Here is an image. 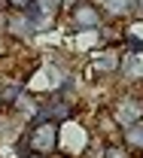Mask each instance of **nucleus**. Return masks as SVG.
I'll return each instance as SVG.
<instances>
[{"label": "nucleus", "instance_id": "aec40b11", "mask_svg": "<svg viewBox=\"0 0 143 158\" xmlns=\"http://www.w3.org/2000/svg\"><path fill=\"white\" fill-rule=\"evenodd\" d=\"M3 9H9V0H0V12H3Z\"/></svg>", "mask_w": 143, "mask_h": 158}, {"label": "nucleus", "instance_id": "412c9836", "mask_svg": "<svg viewBox=\"0 0 143 158\" xmlns=\"http://www.w3.org/2000/svg\"><path fill=\"white\" fill-rule=\"evenodd\" d=\"M91 3H95V6H101V3H103V0H91Z\"/></svg>", "mask_w": 143, "mask_h": 158}, {"label": "nucleus", "instance_id": "7ed1b4c3", "mask_svg": "<svg viewBox=\"0 0 143 158\" xmlns=\"http://www.w3.org/2000/svg\"><path fill=\"white\" fill-rule=\"evenodd\" d=\"M67 12H70V21H73L76 31H98V27L103 24L101 6H95L91 0H82V3L73 6V9H67Z\"/></svg>", "mask_w": 143, "mask_h": 158}, {"label": "nucleus", "instance_id": "f8f14e48", "mask_svg": "<svg viewBox=\"0 0 143 158\" xmlns=\"http://www.w3.org/2000/svg\"><path fill=\"white\" fill-rule=\"evenodd\" d=\"M125 79H131V82H140L143 79V55H128L122 58V70H119Z\"/></svg>", "mask_w": 143, "mask_h": 158}, {"label": "nucleus", "instance_id": "2eb2a0df", "mask_svg": "<svg viewBox=\"0 0 143 158\" xmlns=\"http://www.w3.org/2000/svg\"><path fill=\"white\" fill-rule=\"evenodd\" d=\"M31 3H34V0H9V9H19V12H24Z\"/></svg>", "mask_w": 143, "mask_h": 158}, {"label": "nucleus", "instance_id": "f3484780", "mask_svg": "<svg viewBox=\"0 0 143 158\" xmlns=\"http://www.w3.org/2000/svg\"><path fill=\"white\" fill-rule=\"evenodd\" d=\"M76 3H82V0H61V9H73Z\"/></svg>", "mask_w": 143, "mask_h": 158}, {"label": "nucleus", "instance_id": "f257e3e1", "mask_svg": "<svg viewBox=\"0 0 143 158\" xmlns=\"http://www.w3.org/2000/svg\"><path fill=\"white\" fill-rule=\"evenodd\" d=\"M21 155L24 152H37V155H52L58 152V122L52 118H34L31 128L21 134Z\"/></svg>", "mask_w": 143, "mask_h": 158}, {"label": "nucleus", "instance_id": "0eeeda50", "mask_svg": "<svg viewBox=\"0 0 143 158\" xmlns=\"http://www.w3.org/2000/svg\"><path fill=\"white\" fill-rule=\"evenodd\" d=\"M64 85V76H61V70L55 67V64H46V67H40L34 76L24 82V88L27 91H43V88H49V91H58Z\"/></svg>", "mask_w": 143, "mask_h": 158}, {"label": "nucleus", "instance_id": "423d86ee", "mask_svg": "<svg viewBox=\"0 0 143 158\" xmlns=\"http://www.w3.org/2000/svg\"><path fill=\"white\" fill-rule=\"evenodd\" d=\"M40 34V27L34 24V19L27 15V12H19V9H9V24H6V37L19 40V43H24V40H34Z\"/></svg>", "mask_w": 143, "mask_h": 158}, {"label": "nucleus", "instance_id": "f03ea898", "mask_svg": "<svg viewBox=\"0 0 143 158\" xmlns=\"http://www.w3.org/2000/svg\"><path fill=\"white\" fill-rule=\"evenodd\" d=\"M85 146H88L85 128H82L79 122H73V118H64L61 125H58V149H64L67 155H79Z\"/></svg>", "mask_w": 143, "mask_h": 158}, {"label": "nucleus", "instance_id": "20e7f679", "mask_svg": "<svg viewBox=\"0 0 143 158\" xmlns=\"http://www.w3.org/2000/svg\"><path fill=\"white\" fill-rule=\"evenodd\" d=\"M113 118L116 125L125 128V125H134V122H143V98L137 94H125L113 103Z\"/></svg>", "mask_w": 143, "mask_h": 158}, {"label": "nucleus", "instance_id": "1a4fd4ad", "mask_svg": "<svg viewBox=\"0 0 143 158\" xmlns=\"http://www.w3.org/2000/svg\"><path fill=\"white\" fill-rule=\"evenodd\" d=\"M9 106H12V113H19V116H24V118H31V122L40 116V103L34 100V94H31L27 88H21L19 94H15V100H12Z\"/></svg>", "mask_w": 143, "mask_h": 158}, {"label": "nucleus", "instance_id": "4468645a", "mask_svg": "<svg viewBox=\"0 0 143 158\" xmlns=\"http://www.w3.org/2000/svg\"><path fill=\"white\" fill-rule=\"evenodd\" d=\"M103 158H134V155H131V149H128V146H107Z\"/></svg>", "mask_w": 143, "mask_h": 158}, {"label": "nucleus", "instance_id": "a211bd4d", "mask_svg": "<svg viewBox=\"0 0 143 158\" xmlns=\"http://www.w3.org/2000/svg\"><path fill=\"white\" fill-rule=\"evenodd\" d=\"M134 12H137V15H143V0H134Z\"/></svg>", "mask_w": 143, "mask_h": 158}, {"label": "nucleus", "instance_id": "dca6fc26", "mask_svg": "<svg viewBox=\"0 0 143 158\" xmlns=\"http://www.w3.org/2000/svg\"><path fill=\"white\" fill-rule=\"evenodd\" d=\"M6 24H9V9L0 12V37H6Z\"/></svg>", "mask_w": 143, "mask_h": 158}, {"label": "nucleus", "instance_id": "9b49d317", "mask_svg": "<svg viewBox=\"0 0 143 158\" xmlns=\"http://www.w3.org/2000/svg\"><path fill=\"white\" fill-rule=\"evenodd\" d=\"M119 137H122V146H128L131 152H143V122L125 125Z\"/></svg>", "mask_w": 143, "mask_h": 158}, {"label": "nucleus", "instance_id": "ddd939ff", "mask_svg": "<svg viewBox=\"0 0 143 158\" xmlns=\"http://www.w3.org/2000/svg\"><path fill=\"white\" fill-rule=\"evenodd\" d=\"M98 43H101V27L98 31H73V49L76 52H85Z\"/></svg>", "mask_w": 143, "mask_h": 158}, {"label": "nucleus", "instance_id": "9d476101", "mask_svg": "<svg viewBox=\"0 0 143 158\" xmlns=\"http://www.w3.org/2000/svg\"><path fill=\"white\" fill-rule=\"evenodd\" d=\"M101 12L107 19H128L134 15V0H103Z\"/></svg>", "mask_w": 143, "mask_h": 158}, {"label": "nucleus", "instance_id": "6e6552de", "mask_svg": "<svg viewBox=\"0 0 143 158\" xmlns=\"http://www.w3.org/2000/svg\"><path fill=\"white\" fill-rule=\"evenodd\" d=\"M91 70L103 73V76L119 73L122 70V52H116V49H95L91 52Z\"/></svg>", "mask_w": 143, "mask_h": 158}, {"label": "nucleus", "instance_id": "39448f33", "mask_svg": "<svg viewBox=\"0 0 143 158\" xmlns=\"http://www.w3.org/2000/svg\"><path fill=\"white\" fill-rule=\"evenodd\" d=\"M24 12H27V15L34 19V24L43 31V27H52L64 9H61V0H34Z\"/></svg>", "mask_w": 143, "mask_h": 158}, {"label": "nucleus", "instance_id": "6ab92c4d", "mask_svg": "<svg viewBox=\"0 0 143 158\" xmlns=\"http://www.w3.org/2000/svg\"><path fill=\"white\" fill-rule=\"evenodd\" d=\"M19 158H46V155H37V152H24V155H19Z\"/></svg>", "mask_w": 143, "mask_h": 158}]
</instances>
